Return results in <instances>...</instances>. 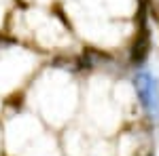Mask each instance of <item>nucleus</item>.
<instances>
[{
    "instance_id": "nucleus-1",
    "label": "nucleus",
    "mask_w": 159,
    "mask_h": 156,
    "mask_svg": "<svg viewBox=\"0 0 159 156\" xmlns=\"http://www.w3.org/2000/svg\"><path fill=\"white\" fill-rule=\"evenodd\" d=\"M134 86L148 116L153 120H159V80L151 72H138L134 78Z\"/></svg>"
}]
</instances>
